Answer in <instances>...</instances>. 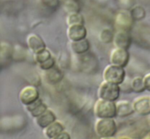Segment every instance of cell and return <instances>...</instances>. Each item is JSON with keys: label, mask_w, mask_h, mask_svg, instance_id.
<instances>
[{"label": "cell", "mask_w": 150, "mask_h": 139, "mask_svg": "<svg viewBox=\"0 0 150 139\" xmlns=\"http://www.w3.org/2000/svg\"><path fill=\"white\" fill-rule=\"evenodd\" d=\"M95 132L100 138L114 137L117 133V125L114 119H98L95 122Z\"/></svg>", "instance_id": "7a4b0ae2"}, {"label": "cell", "mask_w": 150, "mask_h": 139, "mask_svg": "<svg viewBox=\"0 0 150 139\" xmlns=\"http://www.w3.org/2000/svg\"><path fill=\"white\" fill-rule=\"evenodd\" d=\"M130 89L136 94H141L146 91L144 78L142 77H136L130 82Z\"/></svg>", "instance_id": "e0dca14e"}, {"label": "cell", "mask_w": 150, "mask_h": 139, "mask_svg": "<svg viewBox=\"0 0 150 139\" xmlns=\"http://www.w3.org/2000/svg\"><path fill=\"white\" fill-rule=\"evenodd\" d=\"M117 139H133V138H130V137H127V136H120V137H119Z\"/></svg>", "instance_id": "4316f807"}, {"label": "cell", "mask_w": 150, "mask_h": 139, "mask_svg": "<svg viewBox=\"0 0 150 139\" xmlns=\"http://www.w3.org/2000/svg\"><path fill=\"white\" fill-rule=\"evenodd\" d=\"M117 106V117L127 118L135 113L133 102L127 100H121L116 102Z\"/></svg>", "instance_id": "7c38bea8"}, {"label": "cell", "mask_w": 150, "mask_h": 139, "mask_svg": "<svg viewBox=\"0 0 150 139\" xmlns=\"http://www.w3.org/2000/svg\"><path fill=\"white\" fill-rule=\"evenodd\" d=\"M40 98V94L38 88L34 85H27L21 90L18 99L23 105L26 106Z\"/></svg>", "instance_id": "8992f818"}, {"label": "cell", "mask_w": 150, "mask_h": 139, "mask_svg": "<svg viewBox=\"0 0 150 139\" xmlns=\"http://www.w3.org/2000/svg\"><path fill=\"white\" fill-rule=\"evenodd\" d=\"M113 43L115 48H121L128 50L132 43L131 35L129 31L122 29L117 30L114 33Z\"/></svg>", "instance_id": "52a82bcc"}, {"label": "cell", "mask_w": 150, "mask_h": 139, "mask_svg": "<svg viewBox=\"0 0 150 139\" xmlns=\"http://www.w3.org/2000/svg\"><path fill=\"white\" fill-rule=\"evenodd\" d=\"M100 139H117L115 137H105V138H100Z\"/></svg>", "instance_id": "83f0119b"}, {"label": "cell", "mask_w": 150, "mask_h": 139, "mask_svg": "<svg viewBox=\"0 0 150 139\" xmlns=\"http://www.w3.org/2000/svg\"><path fill=\"white\" fill-rule=\"evenodd\" d=\"M130 60V53L128 50L121 48H114L110 54L111 64L125 68Z\"/></svg>", "instance_id": "5b68a950"}, {"label": "cell", "mask_w": 150, "mask_h": 139, "mask_svg": "<svg viewBox=\"0 0 150 139\" xmlns=\"http://www.w3.org/2000/svg\"><path fill=\"white\" fill-rule=\"evenodd\" d=\"M149 132H150V131H149Z\"/></svg>", "instance_id": "f1b7e54d"}, {"label": "cell", "mask_w": 150, "mask_h": 139, "mask_svg": "<svg viewBox=\"0 0 150 139\" xmlns=\"http://www.w3.org/2000/svg\"><path fill=\"white\" fill-rule=\"evenodd\" d=\"M131 16L134 20H141L145 16V11L142 7H136L130 11Z\"/></svg>", "instance_id": "7402d4cb"}, {"label": "cell", "mask_w": 150, "mask_h": 139, "mask_svg": "<svg viewBox=\"0 0 150 139\" xmlns=\"http://www.w3.org/2000/svg\"><path fill=\"white\" fill-rule=\"evenodd\" d=\"M65 128L64 125L59 121L56 120L51 125L43 129V133L45 136L48 139H52L57 135L64 131Z\"/></svg>", "instance_id": "9a60e30c"}, {"label": "cell", "mask_w": 150, "mask_h": 139, "mask_svg": "<svg viewBox=\"0 0 150 139\" xmlns=\"http://www.w3.org/2000/svg\"><path fill=\"white\" fill-rule=\"evenodd\" d=\"M44 78L47 83L50 85H56L59 83L63 78V73L59 68L54 66L49 70L44 71Z\"/></svg>", "instance_id": "2e32d148"}, {"label": "cell", "mask_w": 150, "mask_h": 139, "mask_svg": "<svg viewBox=\"0 0 150 139\" xmlns=\"http://www.w3.org/2000/svg\"><path fill=\"white\" fill-rule=\"evenodd\" d=\"M93 112L98 119H114L117 117L116 102L108 101L99 98L94 105Z\"/></svg>", "instance_id": "6da1fadb"}, {"label": "cell", "mask_w": 150, "mask_h": 139, "mask_svg": "<svg viewBox=\"0 0 150 139\" xmlns=\"http://www.w3.org/2000/svg\"><path fill=\"white\" fill-rule=\"evenodd\" d=\"M120 85L103 81L98 88V97L108 101L116 102L120 97Z\"/></svg>", "instance_id": "277c9868"}, {"label": "cell", "mask_w": 150, "mask_h": 139, "mask_svg": "<svg viewBox=\"0 0 150 139\" xmlns=\"http://www.w3.org/2000/svg\"><path fill=\"white\" fill-rule=\"evenodd\" d=\"M133 21L134 19L132 17L130 12L123 10L118 13L116 16V26L118 28V30L122 29V30L129 31L133 25Z\"/></svg>", "instance_id": "30bf717a"}, {"label": "cell", "mask_w": 150, "mask_h": 139, "mask_svg": "<svg viewBox=\"0 0 150 139\" xmlns=\"http://www.w3.org/2000/svg\"><path fill=\"white\" fill-rule=\"evenodd\" d=\"M67 35L70 41H77L86 38L87 30L84 24H73L68 26Z\"/></svg>", "instance_id": "9c48e42d"}, {"label": "cell", "mask_w": 150, "mask_h": 139, "mask_svg": "<svg viewBox=\"0 0 150 139\" xmlns=\"http://www.w3.org/2000/svg\"><path fill=\"white\" fill-rule=\"evenodd\" d=\"M52 57L51 55V53L48 49H45L42 51L40 52L38 54H34V58H35V62H36L38 64H40V63H42L43 62L46 61L47 60H48L49 58Z\"/></svg>", "instance_id": "ffe728a7"}, {"label": "cell", "mask_w": 150, "mask_h": 139, "mask_svg": "<svg viewBox=\"0 0 150 139\" xmlns=\"http://www.w3.org/2000/svg\"><path fill=\"white\" fill-rule=\"evenodd\" d=\"M57 120V116L51 109H48L45 110L42 114L38 117L35 118V124L41 129H45L46 127L51 125L54 122Z\"/></svg>", "instance_id": "4fadbf2b"}, {"label": "cell", "mask_w": 150, "mask_h": 139, "mask_svg": "<svg viewBox=\"0 0 150 139\" xmlns=\"http://www.w3.org/2000/svg\"><path fill=\"white\" fill-rule=\"evenodd\" d=\"M48 105H47L45 102H42L41 104H40L39 105L37 106L35 109H33V110L31 112H29V113L30 114V116H32V117L37 118L39 116H40L41 114H42V113H43L45 110H48Z\"/></svg>", "instance_id": "44dd1931"}, {"label": "cell", "mask_w": 150, "mask_h": 139, "mask_svg": "<svg viewBox=\"0 0 150 139\" xmlns=\"http://www.w3.org/2000/svg\"><path fill=\"white\" fill-rule=\"evenodd\" d=\"M142 139H150V132L149 133L146 134V135H144V136L142 138Z\"/></svg>", "instance_id": "484cf974"}, {"label": "cell", "mask_w": 150, "mask_h": 139, "mask_svg": "<svg viewBox=\"0 0 150 139\" xmlns=\"http://www.w3.org/2000/svg\"><path fill=\"white\" fill-rule=\"evenodd\" d=\"M52 139H71V136H70V135L68 133L64 130Z\"/></svg>", "instance_id": "cb8c5ba5"}, {"label": "cell", "mask_w": 150, "mask_h": 139, "mask_svg": "<svg viewBox=\"0 0 150 139\" xmlns=\"http://www.w3.org/2000/svg\"><path fill=\"white\" fill-rule=\"evenodd\" d=\"M135 113L141 116L150 115V97L143 96L137 97L133 102Z\"/></svg>", "instance_id": "ba28073f"}, {"label": "cell", "mask_w": 150, "mask_h": 139, "mask_svg": "<svg viewBox=\"0 0 150 139\" xmlns=\"http://www.w3.org/2000/svg\"><path fill=\"white\" fill-rule=\"evenodd\" d=\"M67 24L68 26L73 24H84V19L82 14L79 12L71 13L67 16Z\"/></svg>", "instance_id": "ac0fdd59"}, {"label": "cell", "mask_w": 150, "mask_h": 139, "mask_svg": "<svg viewBox=\"0 0 150 139\" xmlns=\"http://www.w3.org/2000/svg\"><path fill=\"white\" fill-rule=\"evenodd\" d=\"M143 78L146 90L148 91H150V73L145 75Z\"/></svg>", "instance_id": "d4e9b609"}, {"label": "cell", "mask_w": 150, "mask_h": 139, "mask_svg": "<svg viewBox=\"0 0 150 139\" xmlns=\"http://www.w3.org/2000/svg\"><path fill=\"white\" fill-rule=\"evenodd\" d=\"M55 63H56L55 59H54L53 57H51V58L47 60L46 61L38 64V66H39L40 69L41 70L47 71L52 69V68H54V66H55Z\"/></svg>", "instance_id": "603a6c76"}, {"label": "cell", "mask_w": 150, "mask_h": 139, "mask_svg": "<svg viewBox=\"0 0 150 139\" xmlns=\"http://www.w3.org/2000/svg\"><path fill=\"white\" fill-rule=\"evenodd\" d=\"M114 33L113 31L110 29H103L101 30L99 35V39L100 42L103 44H110L113 42L114 40Z\"/></svg>", "instance_id": "d6986e66"}, {"label": "cell", "mask_w": 150, "mask_h": 139, "mask_svg": "<svg viewBox=\"0 0 150 139\" xmlns=\"http://www.w3.org/2000/svg\"><path fill=\"white\" fill-rule=\"evenodd\" d=\"M27 46L33 54L46 49V44L40 36L36 34H31L27 38Z\"/></svg>", "instance_id": "8fae6325"}, {"label": "cell", "mask_w": 150, "mask_h": 139, "mask_svg": "<svg viewBox=\"0 0 150 139\" xmlns=\"http://www.w3.org/2000/svg\"><path fill=\"white\" fill-rule=\"evenodd\" d=\"M70 50L76 55H82L87 52L90 48V44L86 38L77 41H70Z\"/></svg>", "instance_id": "5bb4252c"}, {"label": "cell", "mask_w": 150, "mask_h": 139, "mask_svg": "<svg viewBox=\"0 0 150 139\" xmlns=\"http://www.w3.org/2000/svg\"><path fill=\"white\" fill-rule=\"evenodd\" d=\"M126 72L123 67L110 64L104 69L103 73V80L111 83L122 85L125 82Z\"/></svg>", "instance_id": "3957f363"}]
</instances>
